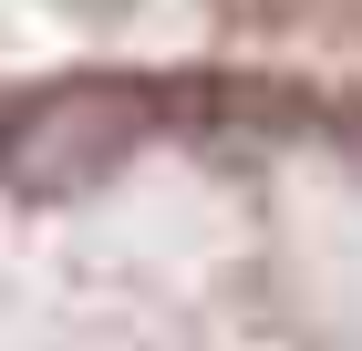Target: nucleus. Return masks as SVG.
<instances>
[{"label":"nucleus","instance_id":"obj_1","mask_svg":"<svg viewBox=\"0 0 362 351\" xmlns=\"http://www.w3.org/2000/svg\"><path fill=\"white\" fill-rule=\"evenodd\" d=\"M124 124H135V104H124V93H104V83H73V93L31 104L21 124L0 135V176H11L21 196H83L93 176L124 155Z\"/></svg>","mask_w":362,"mask_h":351}]
</instances>
